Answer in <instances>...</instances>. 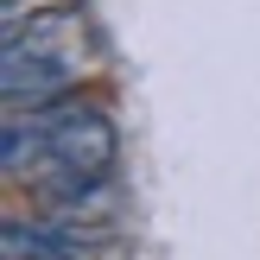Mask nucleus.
Wrapping results in <instances>:
<instances>
[{
    "instance_id": "nucleus-3",
    "label": "nucleus",
    "mask_w": 260,
    "mask_h": 260,
    "mask_svg": "<svg viewBox=\"0 0 260 260\" xmlns=\"http://www.w3.org/2000/svg\"><path fill=\"white\" fill-rule=\"evenodd\" d=\"M108 241L89 229H63L51 216H0V254L7 260H76V254H102Z\"/></svg>"
},
{
    "instance_id": "nucleus-1",
    "label": "nucleus",
    "mask_w": 260,
    "mask_h": 260,
    "mask_svg": "<svg viewBox=\"0 0 260 260\" xmlns=\"http://www.w3.org/2000/svg\"><path fill=\"white\" fill-rule=\"evenodd\" d=\"M0 159H7L13 184L32 190V184H51V178L114 172L121 165V134H114L102 102L70 89V95H51V102L7 108V121H0Z\"/></svg>"
},
{
    "instance_id": "nucleus-2",
    "label": "nucleus",
    "mask_w": 260,
    "mask_h": 260,
    "mask_svg": "<svg viewBox=\"0 0 260 260\" xmlns=\"http://www.w3.org/2000/svg\"><path fill=\"white\" fill-rule=\"evenodd\" d=\"M89 70H95V38H89L83 0H51V7L7 19V63H0L7 108L70 95V89H83Z\"/></svg>"
}]
</instances>
